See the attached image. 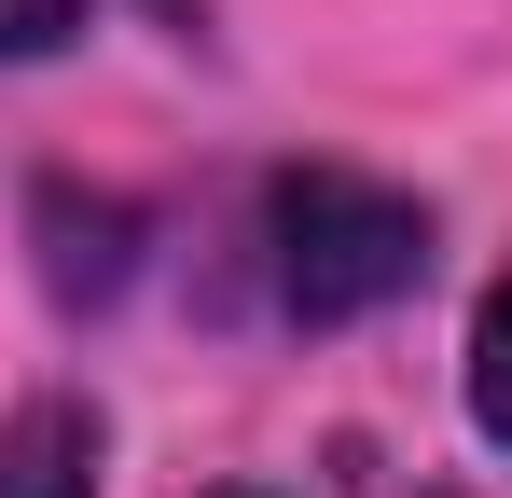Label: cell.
<instances>
[{"label": "cell", "mask_w": 512, "mask_h": 498, "mask_svg": "<svg viewBox=\"0 0 512 498\" xmlns=\"http://www.w3.org/2000/svg\"><path fill=\"white\" fill-rule=\"evenodd\" d=\"M263 277L305 332L374 319L429 277V208L360 166H291V180H263Z\"/></svg>", "instance_id": "1"}, {"label": "cell", "mask_w": 512, "mask_h": 498, "mask_svg": "<svg viewBox=\"0 0 512 498\" xmlns=\"http://www.w3.org/2000/svg\"><path fill=\"white\" fill-rule=\"evenodd\" d=\"M97 457H111V429L70 388H42V402L0 415V498H97Z\"/></svg>", "instance_id": "2"}, {"label": "cell", "mask_w": 512, "mask_h": 498, "mask_svg": "<svg viewBox=\"0 0 512 498\" xmlns=\"http://www.w3.org/2000/svg\"><path fill=\"white\" fill-rule=\"evenodd\" d=\"M471 415H485V443L512 457V277L485 291V319H471Z\"/></svg>", "instance_id": "3"}, {"label": "cell", "mask_w": 512, "mask_h": 498, "mask_svg": "<svg viewBox=\"0 0 512 498\" xmlns=\"http://www.w3.org/2000/svg\"><path fill=\"white\" fill-rule=\"evenodd\" d=\"M97 0H0V56H56V42H84Z\"/></svg>", "instance_id": "4"}]
</instances>
